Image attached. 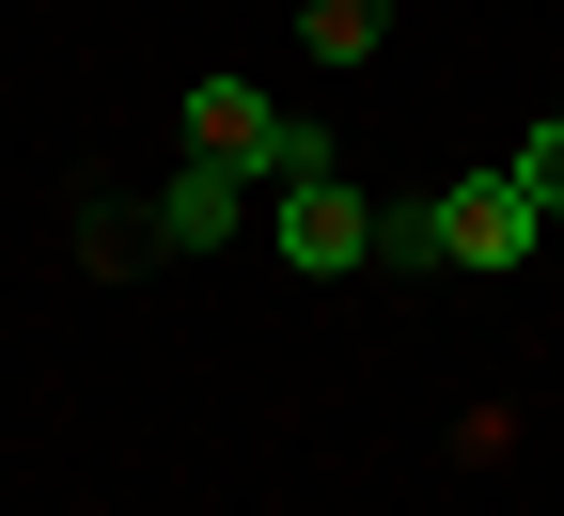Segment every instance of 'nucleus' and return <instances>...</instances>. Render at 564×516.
Instances as JSON below:
<instances>
[{
    "instance_id": "1",
    "label": "nucleus",
    "mask_w": 564,
    "mask_h": 516,
    "mask_svg": "<svg viewBox=\"0 0 564 516\" xmlns=\"http://www.w3.org/2000/svg\"><path fill=\"white\" fill-rule=\"evenodd\" d=\"M188 141H204V157H236V173H282V188L329 173V141H314V125H282L251 79H188Z\"/></svg>"
},
{
    "instance_id": "2",
    "label": "nucleus",
    "mask_w": 564,
    "mask_h": 516,
    "mask_svg": "<svg viewBox=\"0 0 564 516\" xmlns=\"http://www.w3.org/2000/svg\"><path fill=\"white\" fill-rule=\"evenodd\" d=\"M423 219H440V266H518L549 204H533V188H518V157H502V173H455V188H423Z\"/></svg>"
},
{
    "instance_id": "3",
    "label": "nucleus",
    "mask_w": 564,
    "mask_h": 516,
    "mask_svg": "<svg viewBox=\"0 0 564 516\" xmlns=\"http://www.w3.org/2000/svg\"><path fill=\"white\" fill-rule=\"evenodd\" d=\"M282 266H314V282L377 266V204L345 188V173H299V188H282Z\"/></svg>"
},
{
    "instance_id": "4",
    "label": "nucleus",
    "mask_w": 564,
    "mask_h": 516,
    "mask_svg": "<svg viewBox=\"0 0 564 516\" xmlns=\"http://www.w3.org/2000/svg\"><path fill=\"white\" fill-rule=\"evenodd\" d=\"M158 235H173V251H220V235H236V157H188L173 204H158Z\"/></svg>"
},
{
    "instance_id": "5",
    "label": "nucleus",
    "mask_w": 564,
    "mask_h": 516,
    "mask_svg": "<svg viewBox=\"0 0 564 516\" xmlns=\"http://www.w3.org/2000/svg\"><path fill=\"white\" fill-rule=\"evenodd\" d=\"M377 32H392V0H299V47L314 63H377Z\"/></svg>"
},
{
    "instance_id": "6",
    "label": "nucleus",
    "mask_w": 564,
    "mask_h": 516,
    "mask_svg": "<svg viewBox=\"0 0 564 516\" xmlns=\"http://www.w3.org/2000/svg\"><path fill=\"white\" fill-rule=\"evenodd\" d=\"M518 188H533V204H564V125H533V141H518Z\"/></svg>"
}]
</instances>
